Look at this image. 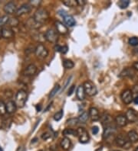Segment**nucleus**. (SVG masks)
I'll use <instances>...</instances> for the list:
<instances>
[{"label":"nucleus","instance_id":"50","mask_svg":"<svg viewBox=\"0 0 138 151\" xmlns=\"http://www.w3.org/2000/svg\"><path fill=\"white\" fill-rule=\"evenodd\" d=\"M1 38H2V28H0V39Z\"/></svg>","mask_w":138,"mask_h":151},{"label":"nucleus","instance_id":"5","mask_svg":"<svg viewBox=\"0 0 138 151\" xmlns=\"http://www.w3.org/2000/svg\"><path fill=\"white\" fill-rule=\"evenodd\" d=\"M77 136L81 143H87L90 140L88 132L83 127H78L77 129Z\"/></svg>","mask_w":138,"mask_h":151},{"label":"nucleus","instance_id":"47","mask_svg":"<svg viewBox=\"0 0 138 151\" xmlns=\"http://www.w3.org/2000/svg\"><path fill=\"white\" fill-rule=\"evenodd\" d=\"M133 67H134L136 70L138 71V62H136V63H134V64H133Z\"/></svg>","mask_w":138,"mask_h":151},{"label":"nucleus","instance_id":"41","mask_svg":"<svg viewBox=\"0 0 138 151\" xmlns=\"http://www.w3.org/2000/svg\"><path fill=\"white\" fill-rule=\"evenodd\" d=\"M58 13L59 15L62 17V18H63L64 16H65V15L68 14L67 12H66V11H65V10H63V9H61V10H59Z\"/></svg>","mask_w":138,"mask_h":151},{"label":"nucleus","instance_id":"52","mask_svg":"<svg viewBox=\"0 0 138 151\" xmlns=\"http://www.w3.org/2000/svg\"><path fill=\"white\" fill-rule=\"evenodd\" d=\"M135 52H136L137 54H138V49H136V50H135Z\"/></svg>","mask_w":138,"mask_h":151},{"label":"nucleus","instance_id":"48","mask_svg":"<svg viewBox=\"0 0 138 151\" xmlns=\"http://www.w3.org/2000/svg\"><path fill=\"white\" fill-rule=\"evenodd\" d=\"M134 102L136 105H138V95L135 98V99H134Z\"/></svg>","mask_w":138,"mask_h":151},{"label":"nucleus","instance_id":"16","mask_svg":"<svg viewBox=\"0 0 138 151\" xmlns=\"http://www.w3.org/2000/svg\"><path fill=\"white\" fill-rule=\"evenodd\" d=\"M88 114H89L90 118H92V121H97L100 119L99 111H98V109H96V108H94V107H92V108H90Z\"/></svg>","mask_w":138,"mask_h":151},{"label":"nucleus","instance_id":"30","mask_svg":"<svg viewBox=\"0 0 138 151\" xmlns=\"http://www.w3.org/2000/svg\"><path fill=\"white\" fill-rule=\"evenodd\" d=\"M78 123H79L78 118H70L69 120H68V121H66V124H67V125L68 126H69V127H74V126H76Z\"/></svg>","mask_w":138,"mask_h":151},{"label":"nucleus","instance_id":"45","mask_svg":"<svg viewBox=\"0 0 138 151\" xmlns=\"http://www.w3.org/2000/svg\"><path fill=\"white\" fill-rule=\"evenodd\" d=\"M132 93H138V85H136V86H134L133 87Z\"/></svg>","mask_w":138,"mask_h":151},{"label":"nucleus","instance_id":"57","mask_svg":"<svg viewBox=\"0 0 138 151\" xmlns=\"http://www.w3.org/2000/svg\"><path fill=\"white\" fill-rule=\"evenodd\" d=\"M39 151H42V150H39Z\"/></svg>","mask_w":138,"mask_h":151},{"label":"nucleus","instance_id":"23","mask_svg":"<svg viewBox=\"0 0 138 151\" xmlns=\"http://www.w3.org/2000/svg\"><path fill=\"white\" fill-rule=\"evenodd\" d=\"M26 24L27 26L29 27V28H33V29H38V28H40L41 25H42L41 24H39V23H38L37 22H35V20H34L33 18H29V20H28V22H26Z\"/></svg>","mask_w":138,"mask_h":151},{"label":"nucleus","instance_id":"51","mask_svg":"<svg viewBox=\"0 0 138 151\" xmlns=\"http://www.w3.org/2000/svg\"><path fill=\"white\" fill-rule=\"evenodd\" d=\"M101 150H102V148H101H101H98V150H96L95 151H101Z\"/></svg>","mask_w":138,"mask_h":151},{"label":"nucleus","instance_id":"2","mask_svg":"<svg viewBox=\"0 0 138 151\" xmlns=\"http://www.w3.org/2000/svg\"><path fill=\"white\" fill-rule=\"evenodd\" d=\"M27 98H28V95L27 93L23 89H20L18 91V93L15 95V102L16 104V106L18 108H23L25 105L27 101Z\"/></svg>","mask_w":138,"mask_h":151},{"label":"nucleus","instance_id":"49","mask_svg":"<svg viewBox=\"0 0 138 151\" xmlns=\"http://www.w3.org/2000/svg\"><path fill=\"white\" fill-rule=\"evenodd\" d=\"M36 109H37V111H41V109H42V106L40 105H37L36 106Z\"/></svg>","mask_w":138,"mask_h":151},{"label":"nucleus","instance_id":"15","mask_svg":"<svg viewBox=\"0 0 138 151\" xmlns=\"http://www.w3.org/2000/svg\"><path fill=\"white\" fill-rule=\"evenodd\" d=\"M115 122L119 127H124L127 124V119L125 115H118L115 118Z\"/></svg>","mask_w":138,"mask_h":151},{"label":"nucleus","instance_id":"29","mask_svg":"<svg viewBox=\"0 0 138 151\" xmlns=\"http://www.w3.org/2000/svg\"><path fill=\"white\" fill-rule=\"evenodd\" d=\"M130 5V1L129 0H120L118 2V6L120 7L121 9H124L128 7Z\"/></svg>","mask_w":138,"mask_h":151},{"label":"nucleus","instance_id":"26","mask_svg":"<svg viewBox=\"0 0 138 151\" xmlns=\"http://www.w3.org/2000/svg\"><path fill=\"white\" fill-rule=\"evenodd\" d=\"M88 118H89V114L86 112V111H84V112L82 113L79 117H78V121H79L80 123L84 124L88 120Z\"/></svg>","mask_w":138,"mask_h":151},{"label":"nucleus","instance_id":"9","mask_svg":"<svg viewBox=\"0 0 138 151\" xmlns=\"http://www.w3.org/2000/svg\"><path fill=\"white\" fill-rule=\"evenodd\" d=\"M32 6L30 4H28V3H25V4H23L19 7V8L17 9L16 12H15V15L16 16H22L25 14H28L32 11Z\"/></svg>","mask_w":138,"mask_h":151},{"label":"nucleus","instance_id":"18","mask_svg":"<svg viewBox=\"0 0 138 151\" xmlns=\"http://www.w3.org/2000/svg\"><path fill=\"white\" fill-rule=\"evenodd\" d=\"M6 112L8 113V114H13V113L15 112L17 109L16 104L13 101H8V102L6 104Z\"/></svg>","mask_w":138,"mask_h":151},{"label":"nucleus","instance_id":"55","mask_svg":"<svg viewBox=\"0 0 138 151\" xmlns=\"http://www.w3.org/2000/svg\"><path fill=\"white\" fill-rule=\"evenodd\" d=\"M113 151H120V150H113Z\"/></svg>","mask_w":138,"mask_h":151},{"label":"nucleus","instance_id":"12","mask_svg":"<svg viewBox=\"0 0 138 151\" xmlns=\"http://www.w3.org/2000/svg\"><path fill=\"white\" fill-rule=\"evenodd\" d=\"M116 128L115 127H114L113 125L111 124V125H106V127L104 130V133H103V137L104 139H107L109 137H111V135L114 134L115 133Z\"/></svg>","mask_w":138,"mask_h":151},{"label":"nucleus","instance_id":"6","mask_svg":"<svg viewBox=\"0 0 138 151\" xmlns=\"http://www.w3.org/2000/svg\"><path fill=\"white\" fill-rule=\"evenodd\" d=\"M45 40H48L49 42L55 44L57 42L58 39V35L57 31L54 30V29H49L45 32Z\"/></svg>","mask_w":138,"mask_h":151},{"label":"nucleus","instance_id":"35","mask_svg":"<svg viewBox=\"0 0 138 151\" xmlns=\"http://www.w3.org/2000/svg\"><path fill=\"white\" fill-rule=\"evenodd\" d=\"M8 24H9V26L11 27H16L18 26V24H19V21H18L16 18H12L9 19Z\"/></svg>","mask_w":138,"mask_h":151},{"label":"nucleus","instance_id":"46","mask_svg":"<svg viewBox=\"0 0 138 151\" xmlns=\"http://www.w3.org/2000/svg\"><path fill=\"white\" fill-rule=\"evenodd\" d=\"M16 151H25V147L23 146H19V147L17 148Z\"/></svg>","mask_w":138,"mask_h":151},{"label":"nucleus","instance_id":"19","mask_svg":"<svg viewBox=\"0 0 138 151\" xmlns=\"http://www.w3.org/2000/svg\"><path fill=\"white\" fill-rule=\"evenodd\" d=\"M63 19L65 24H67L68 26L69 27H73L74 25H75V24H76V22H75L74 17L68 14H67L65 16H64Z\"/></svg>","mask_w":138,"mask_h":151},{"label":"nucleus","instance_id":"42","mask_svg":"<svg viewBox=\"0 0 138 151\" xmlns=\"http://www.w3.org/2000/svg\"><path fill=\"white\" fill-rule=\"evenodd\" d=\"M92 129L93 134H97L98 133V131H99V128H98V126H94V127H92Z\"/></svg>","mask_w":138,"mask_h":151},{"label":"nucleus","instance_id":"43","mask_svg":"<svg viewBox=\"0 0 138 151\" xmlns=\"http://www.w3.org/2000/svg\"><path fill=\"white\" fill-rule=\"evenodd\" d=\"M74 91H75V86H71V87L68 90V96H70V95H71L72 94H73Z\"/></svg>","mask_w":138,"mask_h":151},{"label":"nucleus","instance_id":"20","mask_svg":"<svg viewBox=\"0 0 138 151\" xmlns=\"http://www.w3.org/2000/svg\"><path fill=\"white\" fill-rule=\"evenodd\" d=\"M60 145H61V147L62 148V149L65 150H68L71 147V140L69 139L68 137H65L64 138L61 139Z\"/></svg>","mask_w":138,"mask_h":151},{"label":"nucleus","instance_id":"1","mask_svg":"<svg viewBox=\"0 0 138 151\" xmlns=\"http://www.w3.org/2000/svg\"><path fill=\"white\" fill-rule=\"evenodd\" d=\"M33 18L35 20V22L42 24L43 23L46 22L47 21L49 20V13L45 8H39L34 12Z\"/></svg>","mask_w":138,"mask_h":151},{"label":"nucleus","instance_id":"39","mask_svg":"<svg viewBox=\"0 0 138 151\" xmlns=\"http://www.w3.org/2000/svg\"><path fill=\"white\" fill-rule=\"evenodd\" d=\"M51 137H52V134H51V133L49 132V131L43 133L42 135V138L44 141H48V140L51 139Z\"/></svg>","mask_w":138,"mask_h":151},{"label":"nucleus","instance_id":"53","mask_svg":"<svg viewBox=\"0 0 138 151\" xmlns=\"http://www.w3.org/2000/svg\"><path fill=\"white\" fill-rule=\"evenodd\" d=\"M135 151H138V147H137V148H136V150H135Z\"/></svg>","mask_w":138,"mask_h":151},{"label":"nucleus","instance_id":"21","mask_svg":"<svg viewBox=\"0 0 138 151\" xmlns=\"http://www.w3.org/2000/svg\"><path fill=\"white\" fill-rule=\"evenodd\" d=\"M76 95H77V98L79 100L82 101L85 99V92H84V89L83 85H81L77 87V91H76Z\"/></svg>","mask_w":138,"mask_h":151},{"label":"nucleus","instance_id":"32","mask_svg":"<svg viewBox=\"0 0 138 151\" xmlns=\"http://www.w3.org/2000/svg\"><path fill=\"white\" fill-rule=\"evenodd\" d=\"M63 66L65 69H72L75 67V63L71 60H65L63 62Z\"/></svg>","mask_w":138,"mask_h":151},{"label":"nucleus","instance_id":"44","mask_svg":"<svg viewBox=\"0 0 138 151\" xmlns=\"http://www.w3.org/2000/svg\"><path fill=\"white\" fill-rule=\"evenodd\" d=\"M77 6H84L85 4V1L84 0H77Z\"/></svg>","mask_w":138,"mask_h":151},{"label":"nucleus","instance_id":"33","mask_svg":"<svg viewBox=\"0 0 138 151\" xmlns=\"http://www.w3.org/2000/svg\"><path fill=\"white\" fill-rule=\"evenodd\" d=\"M10 18H8V15H3L0 17V28H2V26H4L5 24H8V21Z\"/></svg>","mask_w":138,"mask_h":151},{"label":"nucleus","instance_id":"25","mask_svg":"<svg viewBox=\"0 0 138 151\" xmlns=\"http://www.w3.org/2000/svg\"><path fill=\"white\" fill-rule=\"evenodd\" d=\"M101 122L104 125H108L111 124V117L108 113H104L101 117Z\"/></svg>","mask_w":138,"mask_h":151},{"label":"nucleus","instance_id":"8","mask_svg":"<svg viewBox=\"0 0 138 151\" xmlns=\"http://www.w3.org/2000/svg\"><path fill=\"white\" fill-rule=\"evenodd\" d=\"M115 142L117 143V145L119 146V147H124H124L127 148V147L130 145V143L127 137H126L123 134L118 135L115 138Z\"/></svg>","mask_w":138,"mask_h":151},{"label":"nucleus","instance_id":"28","mask_svg":"<svg viewBox=\"0 0 138 151\" xmlns=\"http://www.w3.org/2000/svg\"><path fill=\"white\" fill-rule=\"evenodd\" d=\"M62 2L65 6L70 7V8H74L77 6V2L75 0H65Z\"/></svg>","mask_w":138,"mask_h":151},{"label":"nucleus","instance_id":"22","mask_svg":"<svg viewBox=\"0 0 138 151\" xmlns=\"http://www.w3.org/2000/svg\"><path fill=\"white\" fill-rule=\"evenodd\" d=\"M127 138L130 143H136L138 141V133L135 131H130L127 134Z\"/></svg>","mask_w":138,"mask_h":151},{"label":"nucleus","instance_id":"7","mask_svg":"<svg viewBox=\"0 0 138 151\" xmlns=\"http://www.w3.org/2000/svg\"><path fill=\"white\" fill-rule=\"evenodd\" d=\"M121 99L123 101V102L126 105H129L134 100L133 98V93L132 91L130 89H126V90L123 91V93H121Z\"/></svg>","mask_w":138,"mask_h":151},{"label":"nucleus","instance_id":"34","mask_svg":"<svg viewBox=\"0 0 138 151\" xmlns=\"http://www.w3.org/2000/svg\"><path fill=\"white\" fill-rule=\"evenodd\" d=\"M59 89H60V86H59L58 84L55 85V87L53 88V89L51 91V93H50V94H49V98L51 99V98H52V97L55 96V95H56V93H57L58 92V91H59Z\"/></svg>","mask_w":138,"mask_h":151},{"label":"nucleus","instance_id":"13","mask_svg":"<svg viewBox=\"0 0 138 151\" xmlns=\"http://www.w3.org/2000/svg\"><path fill=\"white\" fill-rule=\"evenodd\" d=\"M55 24L58 33H59V34H63V35L64 34H68V29L67 26H66L65 24H64L63 23L61 22H59V21L55 22Z\"/></svg>","mask_w":138,"mask_h":151},{"label":"nucleus","instance_id":"10","mask_svg":"<svg viewBox=\"0 0 138 151\" xmlns=\"http://www.w3.org/2000/svg\"><path fill=\"white\" fill-rule=\"evenodd\" d=\"M17 11V6L15 3L12 2H9L8 3H6L4 6V12L7 13L8 15L15 14V12Z\"/></svg>","mask_w":138,"mask_h":151},{"label":"nucleus","instance_id":"31","mask_svg":"<svg viewBox=\"0 0 138 151\" xmlns=\"http://www.w3.org/2000/svg\"><path fill=\"white\" fill-rule=\"evenodd\" d=\"M55 51L61 52L62 54H66L68 50V47L67 46H60V45H56L55 47Z\"/></svg>","mask_w":138,"mask_h":151},{"label":"nucleus","instance_id":"11","mask_svg":"<svg viewBox=\"0 0 138 151\" xmlns=\"http://www.w3.org/2000/svg\"><path fill=\"white\" fill-rule=\"evenodd\" d=\"M37 72V67L34 64H29L23 71V75L25 77H32Z\"/></svg>","mask_w":138,"mask_h":151},{"label":"nucleus","instance_id":"3","mask_svg":"<svg viewBox=\"0 0 138 151\" xmlns=\"http://www.w3.org/2000/svg\"><path fill=\"white\" fill-rule=\"evenodd\" d=\"M83 87L84 92H85V94L88 96H94L98 93V89L92 81L87 80L84 82L83 84Z\"/></svg>","mask_w":138,"mask_h":151},{"label":"nucleus","instance_id":"27","mask_svg":"<svg viewBox=\"0 0 138 151\" xmlns=\"http://www.w3.org/2000/svg\"><path fill=\"white\" fill-rule=\"evenodd\" d=\"M63 134L65 137H67V136H69V135H71V136H77V130L75 131L74 129L66 128L63 131Z\"/></svg>","mask_w":138,"mask_h":151},{"label":"nucleus","instance_id":"4","mask_svg":"<svg viewBox=\"0 0 138 151\" xmlns=\"http://www.w3.org/2000/svg\"><path fill=\"white\" fill-rule=\"evenodd\" d=\"M34 54L38 58L42 60L49 55V50L46 48V47H45V45H43L42 44H39L34 49Z\"/></svg>","mask_w":138,"mask_h":151},{"label":"nucleus","instance_id":"40","mask_svg":"<svg viewBox=\"0 0 138 151\" xmlns=\"http://www.w3.org/2000/svg\"><path fill=\"white\" fill-rule=\"evenodd\" d=\"M41 2H42L41 1H37V0L30 1V5L32 6V7H38L41 4Z\"/></svg>","mask_w":138,"mask_h":151},{"label":"nucleus","instance_id":"17","mask_svg":"<svg viewBox=\"0 0 138 151\" xmlns=\"http://www.w3.org/2000/svg\"><path fill=\"white\" fill-rule=\"evenodd\" d=\"M125 116H126L127 119V121H130L131 123L135 122L137 121V113L135 112L134 109H128Z\"/></svg>","mask_w":138,"mask_h":151},{"label":"nucleus","instance_id":"36","mask_svg":"<svg viewBox=\"0 0 138 151\" xmlns=\"http://www.w3.org/2000/svg\"><path fill=\"white\" fill-rule=\"evenodd\" d=\"M63 114H64L63 110H60V111H58L55 115H54V120L56 121H60V120L62 118V117H63Z\"/></svg>","mask_w":138,"mask_h":151},{"label":"nucleus","instance_id":"37","mask_svg":"<svg viewBox=\"0 0 138 151\" xmlns=\"http://www.w3.org/2000/svg\"><path fill=\"white\" fill-rule=\"evenodd\" d=\"M129 45L131 46H137L138 45V38L137 37H132L128 40Z\"/></svg>","mask_w":138,"mask_h":151},{"label":"nucleus","instance_id":"14","mask_svg":"<svg viewBox=\"0 0 138 151\" xmlns=\"http://www.w3.org/2000/svg\"><path fill=\"white\" fill-rule=\"evenodd\" d=\"M2 35L3 38L10 39L14 37L15 33L11 28L5 27V28H2Z\"/></svg>","mask_w":138,"mask_h":151},{"label":"nucleus","instance_id":"56","mask_svg":"<svg viewBox=\"0 0 138 151\" xmlns=\"http://www.w3.org/2000/svg\"><path fill=\"white\" fill-rule=\"evenodd\" d=\"M137 9H138V6H137Z\"/></svg>","mask_w":138,"mask_h":151},{"label":"nucleus","instance_id":"24","mask_svg":"<svg viewBox=\"0 0 138 151\" xmlns=\"http://www.w3.org/2000/svg\"><path fill=\"white\" fill-rule=\"evenodd\" d=\"M134 73L132 69L126 68L120 73L119 77H121V78H124V77H131L132 76H134Z\"/></svg>","mask_w":138,"mask_h":151},{"label":"nucleus","instance_id":"38","mask_svg":"<svg viewBox=\"0 0 138 151\" xmlns=\"http://www.w3.org/2000/svg\"><path fill=\"white\" fill-rule=\"evenodd\" d=\"M6 113V105L2 101L0 100V115H3Z\"/></svg>","mask_w":138,"mask_h":151},{"label":"nucleus","instance_id":"54","mask_svg":"<svg viewBox=\"0 0 138 151\" xmlns=\"http://www.w3.org/2000/svg\"><path fill=\"white\" fill-rule=\"evenodd\" d=\"M0 151H3V150H2V147H0Z\"/></svg>","mask_w":138,"mask_h":151}]
</instances>
